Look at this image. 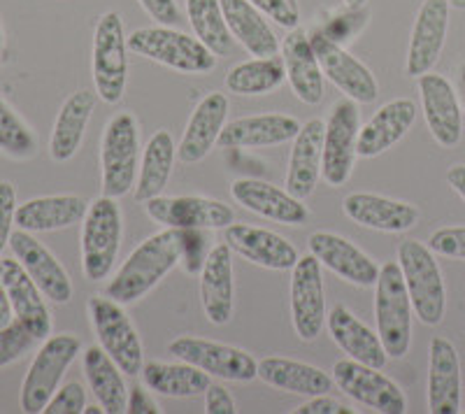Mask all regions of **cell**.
<instances>
[{
	"label": "cell",
	"instance_id": "obj_11",
	"mask_svg": "<svg viewBox=\"0 0 465 414\" xmlns=\"http://www.w3.org/2000/svg\"><path fill=\"white\" fill-rule=\"evenodd\" d=\"M361 114L359 103L342 98L333 105L326 119L323 131V161L322 180L328 186H342L351 177L356 161V144H359Z\"/></svg>",
	"mask_w": 465,
	"mask_h": 414
},
{
	"label": "cell",
	"instance_id": "obj_30",
	"mask_svg": "<svg viewBox=\"0 0 465 414\" xmlns=\"http://www.w3.org/2000/svg\"><path fill=\"white\" fill-rule=\"evenodd\" d=\"M301 131V122L291 114H254L228 122L219 135L222 149L275 147L293 140Z\"/></svg>",
	"mask_w": 465,
	"mask_h": 414
},
{
	"label": "cell",
	"instance_id": "obj_27",
	"mask_svg": "<svg viewBox=\"0 0 465 414\" xmlns=\"http://www.w3.org/2000/svg\"><path fill=\"white\" fill-rule=\"evenodd\" d=\"M323 131H326V122L310 119L302 123L298 135L293 138L289 168H286V192L301 201L312 196L322 180Z\"/></svg>",
	"mask_w": 465,
	"mask_h": 414
},
{
	"label": "cell",
	"instance_id": "obj_41",
	"mask_svg": "<svg viewBox=\"0 0 465 414\" xmlns=\"http://www.w3.org/2000/svg\"><path fill=\"white\" fill-rule=\"evenodd\" d=\"M0 152L16 161H28L37 154L35 133L3 98H0Z\"/></svg>",
	"mask_w": 465,
	"mask_h": 414
},
{
	"label": "cell",
	"instance_id": "obj_9",
	"mask_svg": "<svg viewBox=\"0 0 465 414\" xmlns=\"http://www.w3.org/2000/svg\"><path fill=\"white\" fill-rule=\"evenodd\" d=\"M86 310L98 345L112 356V361L122 368L124 375L128 378L140 375L144 368L143 342L124 305L107 296H91Z\"/></svg>",
	"mask_w": 465,
	"mask_h": 414
},
{
	"label": "cell",
	"instance_id": "obj_6",
	"mask_svg": "<svg viewBox=\"0 0 465 414\" xmlns=\"http://www.w3.org/2000/svg\"><path fill=\"white\" fill-rule=\"evenodd\" d=\"M140 171V128L131 112L107 122L101 143L103 196L119 198L133 192Z\"/></svg>",
	"mask_w": 465,
	"mask_h": 414
},
{
	"label": "cell",
	"instance_id": "obj_53",
	"mask_svg": "<svg viewBox=\"0 0 465 414\" xmlns=\"http://www.w3.org/2000/svg\"><path fill=\"white\" fill-rule=\"evenodd\" d=\"M15 319V312H12V303L10 296H7V289L0 280V326H7Z\"/></svg>",
	"mask_w": 465,
	"mask_h": 414
},
{
	"label": "cell",
	"instance_id": "obj_2",
	"mask_svg": "<svg viewBox=\"0 0 465 414\" xmlns=\"http://www.w3.org/2000/svg\"><path fill=\"white\" fill-rule=\"evenodd\" d=\"M398 266L410 298L414 317L426 326L442 324L447 312V287L435 259V251L419 240H402L398 247Z\"/></svg>",
	"mask_w": 465,
	"mask_h": 414
},
{
	"label": "cell",
	"instance_id": "obj_4",
	"mask_svg": "<svg viewBox=\"0 0 465 414\" xmlns=\"http://www.w3.org/2000/svg\"><path fill=\"white\" fill-rule=\"evenodd\" d=\"M124 217L116 198H95L82 219V272L89 281H103L112 275L122 250Z\"/></svg>",
	"mask_w": 465,
	"mask_h": 414
},
{
	"label": "cell",
	"instance_id": "obj_20",
	"mask_svg": "<svg viewBox=\"0 0 465 414\" xmlns=\"http://www.w3.org/2000/svg\"><path fill=\"white\" fill-rule=\"evenodd\" d=\"M0 280L7 289L16 321H22L37 340H47L52 335L54 321L43 289L37 287L16 259H0Z\"/></svg>",
	"mask_w": 465,
	"mask_h": 414
},
{
	"label": "cell",
	"instance_id": "obj_39",
	"mask_svg": "<svg viewBox=\"0 0 465 414\" xmlns=\"http://www.w3.org/2000/svg\"><path fill=\"white\" fill-rule=\"evenodd\" d=\"M286 80L284 59L277 56H254V59L242 61L232 65L226 74L228 94L235 96H268L275 89H280Z\"/></svg>",
	"mask_w": 465,
	"mask_h": 414
},
{
	"label": "cell",
	"instance_id": "obj_57",
	"mask_svg": "<svg viewBox=\"0 0 465 414\" xmlns=\"http://www.w3.org/2000/svg\"><path fill=\"white\" fill-rule=\"evenodd\" d=\"M105 409L101 408V405H86L84 408V414H103Z\"/></svg>",
	"mask_w": 465,
	"mask_h": 414
},
{
	"label": "cell",
	"instance_id": "obj_45",
	"mask_svg": "<svg viewBox=\"0 0 465 414\" xmlns=\"http://www.w3.org/2000/svg\"><path fill=\"white\" fill-rule=\"evenodd\" d=\"M252 5L259 7L268 19L277 24V26L293 31L301 26V5L298 0H249Z\"/></svg>",
	"mask_w": 465,
	"mask_h": 414
},
{
	"label": "cell",
	"instance_id": "obj_29",
	"mask_svg": "<svg viewBox=\"0 0 465 414\" xmlns=\"http://www.w3.org/2000/svg\"><path fill=\"white\" fill-rule=\"evenodd\" d=\"M226 242L212 247L201 271V303L207 321L226 326L232 319L235 281H232V254Z\"/></svg>",
	"mask_w": 465,
	"mask_h": 414
},
{
	"label": "cell",
	"instance_id": "obj_14",
	"mask_svg": "<svg viewBox=\"0 0 465 414\" xmlns=\"http://www.w3.org/2000/svg\"><path fill=\"white\" fill-rule=\"evenodd\" d=\"M149 219L165 229H228L235 222V212L226 202L205 196H156L144 202Z\"/></svg>",
	"mask_w": 465,
	"mask_h": 414
},
{
	"label": "cell",
	"instance_id": "obj_15",
	"mask_svg": "<svg viewBox=\"0 0 465 414\" xmlns=\"http://www.w3.org/2000/svg\"><path fill=\"white\" fill-rule=\"evenodd\" d=\"M417 84L423 119L430 135L440 147L454 149L463 138V110L454 84L433 70L417 77Z\"/></svg>",
	"mask_w": 465,
	"mask_h": 414
},
{
	"label": "cell",
	"instance_id": "obj_48",
	"mask_svg": "<svg viewBox=\"0 0 465 414\" xmlns=\"http://www.w3.org/2000/svg\"><path fill=\"white\" fill-rule=\"evenodd\" d=\"M138 3L153 22L161 24V26H174L177 19H180L177 0H138Z\"/></svg>",
	"mask_w": 465,
	"mask_h": 414
},
{
	"label": "cell",
	"instance_id": "obj_23",
	"mask_svg": "<svg viewBox=\"0 0 465 414\" xmlns=\"http://www.w3.org/2000/svg\"><path fill=\"white\" fill-rule=\"evenodd\" d=\"M223 231H226V244L235 254L265 271H291L301 259L296 247L272 231L235 222Z\"/></svg>",
	"mask_w": 465,
	"mask_h": 414
},
{
	"label": "cell",
	"instance_id": "obj_58",
	"mask_svg": "<svg viewBox=\"0 0 465 414\" xmlns=\"http://www.w3.org/2000/svg\"><path fill=\"white\" fill-rule=\"evenodd\" d=\"M450 5L454 7V10H465V0H450Z\"/></svg>",
	"mask_w": 465,
	"mask_h": 414
},
{
	"label": "cell",
	"instance_id": "obj_34",
	"mask_svg": "<svg viewBox=\"0 0 465 414\" xmlns=\"http://www.w3.org/2000/svg\"><path fill=\"white\" fill-rule=\"evenodd\" d=\"M259 380L272 389L298 393V396H307V399L331 393L335 387L333 375L323 372L322 368L284 359V356H268V359L259 361Z\"/></svg>",
	"mask_w": 465,
	"mask_h": 414
},
{
	"label": "cell",
	"instance_id": "obj_1",
	"mask_svg": "<svg viewBox=\"0 0 465 414\" xmlns=\"http://www.w3.org/2000/svg\"><path fill=\"white\" fill-rule=\"evenodd\" d=\"M184 238L180 229H165L140 242L116 271L105 296L119 305L138 303L170 271L182 263Z\"/></svg>",
	"mask_w": 465,
	"mask_h": 414
},
{
	"label": "cell",
	"instance_id": "obj_35",
	"mask_svg": "<svg viewBox=\"0 0 465 414\" xmlns=\"http://www.w3.org/2000/svg\"><path fill=\"white\" fill-rule=\"evenodd\" d=\"M223 16L232 40H238L252 56H277L282 52V43L272 33L265 15L249 0H222Z\"/></svg>",
	"mask_w": 465,
	"mask_h": 414
},
{
	"label": "cell",
	"instance_id": "obj_28",
	"mask_svg": "<svg viewBox=\"0 0 465 414\" xmlns=\"http://www.w3.org/2000/svg\"><path fill=\"white\" fill-rule=\"evenodd\" d=\"M417 122V105L410 98H396L381 105L372 119L359 131L356 154L359 159H375L396 147Z\"/></svg>",
	"mask_w": 465,
	"mask_h": 414
},
{
	"label": "cell",
	"instance_id": "obj_38",
	"mask_svg": "<svg viewBox=\"0 0 465 414\" xmlns=\"http://www.w3.org/2000/svg\"><path fill=\"white\" fill-rule=\"evenodd\" d=\"M143 384H147L149 391L161 393V396H173V399H191V396H201L207 391L212 384L210 375L201 368L191 366V363H161L152 361L144 363Z\"/></svg>",
	"mask_w": 465,
	"mask_h": 414
},
{
	"label": "cell",
	"instance_id": "obj_32",
	"mask_svg": "<svg viewBox=\"0 0 465 414\" xmlns=\"http://www.w3.org/2000/svg\"><path fill=\"white\" fill-rule=\"evenodd\" d=\"M326 326L331 330L335 345L354 361L372 368H384L389 361L380 335L361 321L354 312L344 305H335L326 317Z\"/></svg>",
	"mask_w": 465,
	"mask_h": 414
},
{
	"label": "cell",
	"instance_id": "obj_3",
	"mask_svg": "<svg viewBox=\"0 0 465 414\" xmlns=\"http://www.w3.org/2000/svg\"><path fill=\"white\" fill-rule=\"evenodd\" d=\"M128 49L143 59L184 74H205L217 68V54L198 37L173 26L138 28L128 35Z\"/></svg>",
	"mask_w": 465,
	"mask_h": 414
},
{
	"label": "cell",
	"instance_id": "obj_46",
	"mask_svg": "<svg viewBox=\"0 0 465 414\" xmlns=\"http://www.w3.org/2000/svg\"><path fill=\"white\" fill-rule=\"evenodd\" d=\"M86 408V391L80 382H68L58 387L52 400L45 408V414H80Z\"/></svg>",
	"mask_w": 465,
	"mask_h": 414
},
{
	"label": "cell",
	"instance_id": "obj_18",
	"mask_svg": "<svg viewBox=\"0 0 465 414\" xmlns=\"http://www.w3.org/2000/svg\"><path fill=\"white\" fill-rule=\"evenodd\" d=\"M10 250L37 287L43 289L47 301L56 305H65L73 301L74 289L68 271L40 240L33 238V233L22 229L15 231L10 238Z\"/></svg>",
	"mask_w": 465,
	"mask_h": 414
},
{
	"label": "cell",
	"instance_id": "obj_24",
	"mask_svg": "<svg viewBox=\"0 0 465 414\" xmlns=\"http://www.w3.org/2000/svg\"><path fill=\"white\" fill-rule=\"evenodd\" d=\"M460 399H463V378H460L459 351L454 342L435 335L429 345V412H460Z\"/></svg>",
	"mask_w": 465,
	"mask_h": 414
},
{
	"label": "cell",
	"instance_id": "obj_40",
	"mask_svg": "<svg viewBox=\"0 0 465 414\" xmlns=\"http://www.w3.org/2000/svg\"><path fill=\"white\" fill-rule=\"evenodd\" d=\"M186 15L203 44H207L217 56H226L231 52L232 35L223 16L222 0H186Z\"/></svg>",
	"mask_w": 465,
	"mask_h": 414
},
{
	"label": "cell",
	"instance_id": "obj_21",
	"mask_svg": "<svg viewBox=\"0 0 465 414\" xmlns=\"http://www.w3.org/2000/svg\"><path fill=\"white\" fill-rule=\"evenodd\" d=\"M231 196L249 212L284 226H301L310 219V210L302 205L301 198L265 180H252V177L235 180L231 186Z\"/></svg>",
	"mask_w": 465,
	"mask_h": 414
},
{
	"label": "cell",
	"instance_id": "obj_56",
	"mask_svg": "<svg viewBox=\"0 0 465 414\" xmlns=\"http://www.w3.org/2000/svg\"><path fill=\"white\" fill-rule=\"evenodd\" d=\"M3 54H5V31H3V24H0V64H3Z\"/></svg>",
	"mask_w": 465,
	"mask_h": 414
},
{
	"label": "cell",
	"instance_id": "obj_16",
	"mask_svg": "<svg viewBox=\"0 0 465 414\" xmlns=\"http://www.w3.org/2000/svg\"><path fill=\"white\" fill-rule=\"evenodd\" d=\"M312 47L319 56V64H322L323 77L333 82L342 91L344 98H351L361 105L377 101L380 84L363 61L351 56L342 44L331 40L326 33L312 35Z\"/></svg>",
	"mask_w": 465,
	"mask_h": 414
},
{
	"label": "cell",
	"instance_id": "obj_54",
	"mask_svg": "<svg viewBox=\"0 0 465 414\" xmlns=\"http://www.w3.org/2000/svg\"><path fill=\"white\" fill-rule=\"evenodd\" d=\"M459 91H460V101L465 105V64L459 68Z\"/></svg>",
	"mask_w": 465,
	"mask_h": 414
},
{
	"label": "cell",
	"instance_id": "obj_51",
	"mask_svg": "<svg viewBox=\"0 0 465 414\" xmlns=\"http://www.w3.org/2000/svg\"><path fill=\"white\" fill-rule=\"evenodd\" d=\"M126 412L131 414H159L161 412L159 403H156L152 393H149L147 384H135V387L128 389Z\"/></svg>",
	"mask_w": 465,
	"mask_h": 414
},
{
	"label": "cell",
	"instance_id": "obj_25",
	"mask_svg": "<svg viewBox=\"0 0 465 414\" xmlns=\"http://www.w3.org/2000/svg\"><path fill=\"white\" fill-rule=\"evenodd\" d=\"M228 98L219 91H212L191 112L182 143L177 147V159L186 165L201 163L219 143L223 126L228 119Z\"/></svg>",
	"mask_w": 465,
	"mask_h": 414
},
{
	"label": "cell",
	"instance_id": "obj_19",
	"mask_svg": "<svg viewBox=\"0 0 465 414\" xmlns=\"http://www.w3.org/2000/svg\"><path fill=\"white\" fill-rule=\"evenodd\" d=\"M307 244H310V254L317 256L319 263L335 272L340 280L361 289L377 284V277H380L377 261H372L363 250H359L351 240L331 233V231H317V233L310 235Z\"/></svg>",
	"mask_w": 465,
	"mask_h": 414
},
{
	"label": "cell",
	"instance_id": "obj_47",
	"mask_svg": "<svg viewBox=\"0 0 465 414\" xmlns=\"http://www.w3.org/2000/svg\"><path fill=\"white\" fill-rule=\"evenodd\" d=\"M16 189L12 182L0 180V254L10 247L12 226L16 223Z\"/></svg>",
	"mask_w": 465,
	"mask_h": 414
},
{
	"label": "cell",
	"instance_id": "obj_7",
	"mask_svg": "<svg viewBox=\"0 0 465 414\" xmlns=\"http://www.w3.org/2000/svg\"><path fill=\"white\" fill-rule=\"evenodd\" d=\"M128 35L119 12H105L98 19L91 49V73L95 94L107 105H116L126 94Z\"/></svg>",
	"mask_w": 465,
	"mask_h": 414
},
{
	"label": "cell",
	"instance_id": "obj_37",
	"mask_svg": "<svg viewBox=\"0 0 465 414\" xmlns=\"http://www.w3.org/2000/svg\"><path fill=\"white\" fill-rule=\"evenodd\" d=\"M86 382L105 414H124L128 408V387L122 368L101 345H91L82 356Z\"/></svg>",
	"mask_w": 465,
	"mask_h": 414
},
{
	"label": "cell",
	"instance_id": "obj_42",
	"mask_svg": "<svg viewBox=\"0 0 465 414\" xmlns=\"http://www.w3.org/2000/svg\"><path fill=\"white\" fill-rule=\"evenodd\" d=\"M35 335L16 319H12L7 326H0V370L19 361L35 347Z\"/></svg>",
	"mask_w": 465,
	"mask_h": 414
},
{
	"label": "cell",
	"instance_id": "obj_33",
	"mask_svg": "<svg viewBox=\"0 0 465 414\" xmlns=\"http://www.w3.org/2000/svg\"><path fill=\"white\" fill-rule=\"evenodd\" d=\"M84 198L73 193L40 196L16 207V226L28 233H52L80 223L86 214Z\"/></svg>",
	"mask_w": 465,
	"mask_h": 414
},
{
	"label": "cell",
	"instance_id": "obj_52",
	"mask_svg": "<svg viewBox=\"0 0 465 414\" xmlns=\"http://www.w3.org/2000/svg\"><path fill=\"white\" fill-rule=\"evenodd\" d=\"M447 184L465 201V163L451 165L450 171H447Z\"/></svg>",
	"mask_w": 465,
	"mask_h": 414
},
{
	"label": "cell",
	"instance_id": "obj_5",
	"mask_svg": "<svg viewBox=\"0 0 465 414\" xmlns=\"http://www.w3.org/2000/svg\"><path fill=\"white\" fill-rule=\"evenodd\" d=\"M412 298L407 293L401 266L398 261H386L375 284V321L389 359H402L412 347Z\"/></svg>",
	"mask_w": 465,
	"mask_h": 414
},
{
	"label": "cell",
	"instance_id": "obj_49",
	"mask_svg": "<svg viewBox=\"0 0 465 414\" xmlns=\"http://www.w3.org/2000/svg\"><path fill=\"white\" fill-rule=\"evenodd\" d=\"M205 412L207 414H235V400L223 384L212 382L205 391Z\"/></svg>",
	"mask_w": 465,
	"mask_h": 414
},
{
	"label": "cell",
	"instance_id": "obj_12",
	"mask_svg": "<svg viewBox=\"0 0 465 414\" xmlns=\"http://www.w3.org/2000/svg\"><path fill=\"white\" fill-rule=\"evenodd\" d=\"M326 293L322 263L314 254H305L291 268V321L302 342H312L326 326Z\"/></svg>",
	"mask_w": 465,
	"mask_h": 414
},
{
	"label": "cell",
	"instance_id": "obj_44",
	"mask_svg": "<svg viewBox=\"0 0 465 414\" xmlns=\"http://www.w3.org/2000/svg\"><path fill=\"white\" fill-rule=\"evenodd\" d=\"M429 247L435 256L465 261V226H444L438 229L429 240Z\"/></svg>",
	"mask_w": 465,
	"mask_h": 414
},
{
	"label": "cell",
	"instance_id": "obj_55",
	"mask_svg": "<svg viewBox=\"0 0 465 414\" xmlns=\"http://www.w3.org/2000/svg\"><path fill=\"white\" fill-rule=\"evenodd\" d=\"M342 3L349 7V10H361V7H365L368 0H342Z\"/></svg>",
	"mask_w": 465,
	"mask_h": 414
},
{
	"label": "cell",
	"instance_id": "obj_26",
	"mask_svg": "<svg viewBox=\"0 0 465 414\" xmlns=\"http://www.w3.org/2000/svg\"><path fill=\"white\" fill-rule=\"evenodd\" d=\"M282 59L286 68V82L298 101L305 105H319L323 98V70L312 47V37L301 26L289 31L282 43Z\"/></svg>",
	"mask_w": 465,
	"mask_h": 414
},
{
	"label": "cell",
	"instance_id": "obj_8",
	"mask_svg": "<svg viewBox=\"0 0 465 414\" xmlns=\"http://www.w3.org/2000/svg\"><path fill=\"white\" fill-rule=\"evenodd\" d=\"M82 340L73 333L49 335L43 347L37 350L35 359L28 366L26 378L22 382L19 403L26 414L45 412L54 393L61 387V380L80 356Z\"/></svg>",
	"mask_w": 465,
	"mask_h": 414
},
{
	"label": "cell",
	"instance_id": "obj_31",
	"mask_svg": "<svg viewBox=\"0 0 465 414\" xmlns=\"http://www.w3.org/2000/svg\"><path fill=\"white\" fill-rule=\"evenodd\" d=\"M95 103H98V94L89 89L74 91L64 101L54 122L52 138H49V154L56 163H65L80 152Z\"/></svg>",
	"mask_w": 465,
	"mask_h": 414
},
{
	"label": "cell",
	"instance_id": "obj_13",
	"mask_svg": "<svg viewBox=\"0 0 465 414\" xmlns=\"http://www.w3.org/2000/svg\"><path fill=\"white\" fill-rule=\"evenodd\" d=\"M335 387L344 391L359 405L381 414H405L407 399L391 378H386L381 368L365 366L354 359H342L333 366Z\"/></svg>",
	"mask_w": 465,
	"mask_h": 414
},
{
	"label": "cell",
	"instance_id": "obj_43",
	"mask_svg": "<svg viewBox=\"0 0 465 414\" xmlns=\"http://www.w3.org/2000/svg\"><path fill=\"white\" fill-rule=\"evenodd\" d=\"M182 238H184V251H182V266L189 275L203 271V263H205L207 254H210V242L207 238V229H186L182 231Z\"/></svg>",
	"mask_w": 465,
	"mask_h": 414
},
{
	"label": "cell",
	"instance_id": "obj_17",
	"mask_svg": "<svg viewBox=\"0 0 465 414\" xmlns=\"http://www.w3.org/2000/svg\"><path fill=\"white\" fill-rule=\"evenodd\" d=\"M450 0H423L412 26V37L407 47L405 73L421 77L430 73L442 56L447 33H450Z\"/></svg>",
	"mask_w": 465,
	"mask_h": 414
},
{
	"label": "cell",
	"instance_id": "obj_50",
	"mask_svg": "<svg viewBox=\"0 0 465 414\" xmlns=\"http://www.w3.org/2000/svg\"><path fill=\"white\" fill-rule=\"evenodd\" d=\"M354 412L356 409L347 408V405H342L340 400L331 399L328 393H323V396H312L307 403H302L301 408L293 409V414H354Z\"/></svg>",
	"mask_w": 465,
	"mask_h": 414
},
{
	"label": "cell",
	"instance_id": "obj_10",
	"mask_svg": "<svg viewBox=\"0 0 465 414\" xmlns=\"http://www.w3.org/2000/svg\"><path fill=\"white\" fill-rule=\"evenodd\" d=\"M168 350L180 361L201 368L210 378L223 382H252L259 378V361L240 347L205 340L196 335H180L177 340L170 342Z\"/></svg>",
	"mask_w": 465,
	"mask_h": 414
},
{
	"label": "cell",
	"instance_id": "obj_22",
	"mask_svg": "<svg viewBox=\"0 0 465 414\" xmlns=\"http://www.w3.org/2000/svg\"><path fill=\"white\" fill-rule=\"evenodd\" d=\"M342 212L363 229L381 231V233H405L419 222V210L412 202L365 192L344 196Z\"/></svg>",
	"mask_w": 465,
	"mask_h": 414
},
{
	"label": "cell",
	"instance_id": "obj_36",
	"mask_svg": "<svg viewBox=\"0 0 465 414\" xmlns=\"http://www.w3.org/2000/svg\"><path fill=\"white\" fill-rule=\"evenodd\" d=\"M174 159H177V147L170 135V131L161 128L149 138L147 147L143 149L140 156V171L135 186H133V196L138 202H147L156 196H163L165 186L173 177Z\"/></svg>",
	"mask_w": 465,
	"mask_h": 414
}]
</instances>
